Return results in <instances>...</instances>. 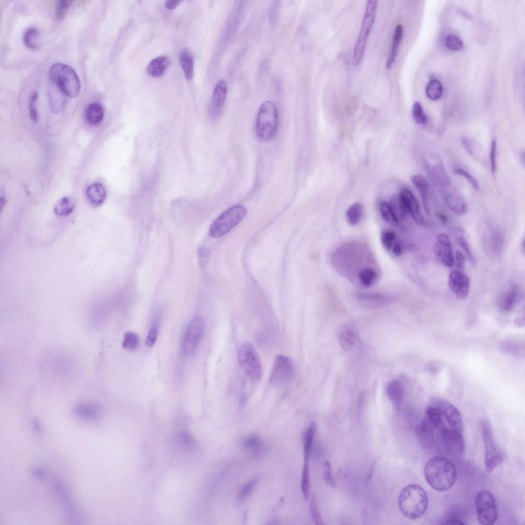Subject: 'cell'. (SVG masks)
<instances>
[{"label":"cell","instance_id":"12","mask_svg":"<svg viewBox=\"0 0 525 525\" xmlns=\"http://www.w3.org/2000/svg\"><path fill=\"white\" fill-rule=\"evenodd\" d=\"M425 167L428 176L438 187L443 190L450 188L451 181L448 173L438 155H431L429 160L425 162Z\"/></svg>","mask_w":525,"mask_h":525},{"label":"cell","instance_id":"28","mask_svg":"<svg viewBox=\"0 0 525 525\" xmlns=\"http://www.w3.org/2000/svg\"><path fill=\"white\" fill-rule=\"evenodd\" d=\"M403 36V27L399 24L395 28L390 55L386 62V67L391 68L397 59L398 48Z\"/></svg>","mask_w":525,"mask_h":525},{"label":"cell","instance_id":"35","mask_svg":"<svg viewBox=\"0 0 525 525\" xmlns=\"http://www.w3.org/2000/svg\"><path fill=\"white\" fill-rule=\"evenodd\" d=\"M40 33L35 27L27 29L24 33L23 41L25 45L30 49H37L40 47Z\"/></svg>","mask_w":525,"mask_h":525},{"label":"cell","instance_id":"25","mask_svg":"<svg viewBox=\"0 0 525 525\" xmlns=\"http://www.w3.org/2000/svg\"><path fill=\"white\" fill-rule=\"evenodd\" d=\"M169 65V58L166 56H160L155 58L149 63L147 71L153 77H160L165 73Z\"/></svg>","mask_w":525,"mask_h":525},{"label":"cell","instance_id":"64","mask_svg":"<svg viewBox=\"0 0 525 525\" xmlns=\"http://www.w3.org/2000/svg\"><path fill=\"white\" fill-rule=\"evenodd\" d=\"M443 524H450V525H452V524L455 525L456 524V525H464L465 524L464 522H463L462 521H460V520H458L457 519H450L449 520H447V521H445V522Z\"/></svg>","mask_w":525,"mask_h":525},{"label":"cell","instance_id":"20","mask_svg":"<svg viewBox=\"0 0 525 525\" xmlns=\"http://www.w3.org/2000/svg\"><path fill=\"white\" fill-rule=\"evenodd\" d=\"M411 181L420 192L425 211L429 215L431 211L429 181L419 174L413 175L411 177Z\"/></svg>","mask_w":525,"mask_h":525},{"label":"cell","instance_id":"24","mask_svg":"<svg viewBox=\"0 0 525 525\" xmlns=\"http://www.w3.org/2000/svg\"><path fill=\"white\" fill-rule=\"evenodd\" d=\"M86 194L90 202L95 205H100L103 203L106 198L105 188L99 182L89 186L86 190Z\"/></svg>","mask_w":525,"mask_h":525},{"label":"cell","instance_id":"61","mask_svg":"<svg viewBox=\"0 0 525 525\" xmlns=\"http://www.w3.org/2000/svg\"><path fill=\"white\" fill-rule=\"evenodd\" d=\"M392 250L393 252L394 255L396 257H399L401 256L403 252V247L402 245L399 243L394 244L392 247Z\"/></svg>","mask_w":525,"mask_h":525},{"label":"cell","instance_id":"60","mask_svg":"<svg viewBox=\"0 0 525 525\" xmlns=\"http://www.w3.org/2000/svg\"><path fill=\"white\" fill-rule=\"evenodd\" d=\"M503 349L505 351L508 352L510 353L515 354L518 353V347L517 346L516 344H513V343H507L506 345L503 346Z\"/></svg>","mask_w":525,"mask_h":525},{"label":"cell","instance_id":"62","mask_svg":"<svg viewBox=\"0 0 525 525\" xmlns=\"http://www.w3.org/2000/svg\"><path fill=\"white\" fill-rule=\"evenodd\" d=\"M180 3L178 0H169L165 2V6L167 9L172 10L176 8Z\"/></svg>","mask_w":525,"mask_h":525},{"label":"cell","instance_id":"1","mask_svg":"<svg viewBox=\"0 0 525 525\" xmlns=\"http://www.w3.org/2000/svg\"><path fill=\"white\" fill-rule=\"evenodd\" d=\"M426 481L435 490L445 492L454 485L457 472L454 464L447 458L438 456L428 461L424 469Z\"/></svg>","mask_w":525,"mask_h":525},{"label":"cell","instance_id":"42","mask_svg":"<svg viewBox=\"0 0 525 525\" xmlns=\"http://www.w3.org/2000/svg\"><path fill=\"white\" fill-rule=\"evenodd\" d=\"M160 322L159 316H155L152 322L146 339V344L149 347H152L157 341Z\"/></svg>","mask_w":525,"mask_h":525},{"label":"cell","instance_id":"3","mask_svg":"<svg viewBox=\"0 0 525 525\" xmlns=\"http://www.w3.org/2000/svg\"><path fill=\"white\" fill-rule=\"evenodd\" d=\"M49 79L67 96L75 98L79 94L81 83L78 75L70 66L55 63L50 68Z\"/></svg>","mask_w":525,"mask_h":525},{"label":"cell","instance_id":"23","mask_svg":"<svg viewBox=\"0 0 525 525\" xmlns=\"http://www.w3.org/2000/svg\"><path fill=\"white\" fill-rule=\"evenodd\" d=\"M357 297L363 303L376 307L386 305L393 300L391 296L377 293H360Z\"/></svg>","mask_w":525,"mask_h":525},{"label":"cell","instance_id":"41","mask_svg":"<svg viewBox=\"0 0 525 525\" xmlns=\"http://www.w3.org/2000/svg\"><path fill=\"white\" fill-rule=\"evenodd\" d=\"M390 205L398 218L399 216L405 217L408 213L400 194H396L392 197Z\"/></svg>","mask_w":525,"mask_h":525},{"label":"cell","instance_id":"14","mask_svg":"<svg viewBox=\"0 0 525 525\" xmlns=\"http://www.w3.org/2000/svg\"><path fill=\"white\" fill-rule=\"evenodd\" d=\"M434 252L440 262L447 267H452L454 264V257L452 245L448 236L440 233L436 239Z\"/></svg>","mask_w":525,"mask_h":525},{"label":"cell","instance_id":"56","mask_svg":"<svg viewBox=\"0 0 525 525\" xmlns=\"http://www.w3.org/2000/svg\"><path fill=\"white\" fill-rule=\"evenodd\" d=\"M496 152L497 141L495 139H493L492 142L490 152L491 166L492 172L493 173H495L496 171Z\"/></svg>","mask_w":525,"mask_h":525},{"label":"cell","instance_id":"47","mask_svg":"<svg viewBox=\"0 0 525 525\" xmlns=\"http://www.w3.org/2000/svg\"><path fill=\"white\" fill-rule=\"evenodd\" d=\"M309 507L311 516L315 523L317 525L323 524L318 510L317 498L315 494L311 497Z\"/></svg>","mask_w":525,"mask_h":525},{"label":"cell","instance_id":"27","mask_svg":"<svg viewBox=\"0 0 525 525\" xmlns=\"http://www.w3.org/2000/svg\"><path fill=\"white\" fill-rule=\"evenodd\" d=\"M85 118L87 122L91 125L100 124L103 120L104 112L103 107L98 103H92L89 104L85 110Z\"/></svg>","mask_w":525,"mask_h":525},{"label":"cell","instance_id":"5","mask_svg":"<svg viewBox=\"0 0 525 525\" xmlns=\"http://www.w3.org/2000/svg\"><path fill=\"white\" fill-rule=\"evenodd\" d=\"M247 210L243 205L237 204L228 208L217 218L209 228V235L219 238L226 234L240 223L247 215Z\"/></svg>","mask_w":525,"mask_h":525},{"label":"cell","instance_id":"30","mask_svg":"<svg viewBox=\"0 0 525 525\" xmlns=\"http://www.w3.org/2000/svg\"><path fill=\"white\" fill-rule=\"evenodd\" d=\"M179 60L185 78L187 80H191L194 73L193 60L191 54L188 50L183 49L180 53Z\"/></svg>","mask_w":525,"mask_h":525},{"label":"cell","instance_id":"17","mask_svg":"<svg viewBox=\"0 0 525 525\" xmlns=\"http://www.w3.org/2000/svg\"><path fill=\"white\" fill-rule=\"evenodd\" d=\"M400 196L402 197L408 212H409L414 221L419 225H423L424 219L422 215L419 203L411 190L407 188L401 190Z\"/></svg>","mask_w":525,"mask_h":525},{"label":"cell","instance_id":"29","mask_svg":"<svg viewBox=\"0 0 525 525\" xmlns=\"http://www.w3.org/2000/svg\"><path fill=\"white\" fill-rule=\"evenodd\" d=\"M519 297V290L517 286H512L502 296L500 306L505 312L512 310L516 306Z\"/></svg>","mask_w":525,"mask_h":525},{"label":"cell","instance_id":"8","mask_svg":"<svg viewBox=\"0 0 525 525\" xmlns=\"http://www.w3.org/2000/svg\"><path fill=\"white\" fill-rule=\"evenodd\" d=\"M238 359L240 366L252 381L258 382L261 379L262 362L254 346L250 343L242 344L239 350Z\"/></svg>","mask_w":525,"mask_h":525},{"label":"cell","instance_id":"54","mask_svg":"<svg viewBox=\"0 0 525 525\" xmlns=\"http://www.w3.org/2000/svg\"><path fill=\"white\" fill-rule=\"evenodd\" d=\"M243 446L246 449H258L262 446V441L259 437L252 436L244 441Z\"/></svg>","mask_w":525,"mask_h":525},{"label":"cell","instance_id":"18","mask_svg":"<svg viewBox=\"0 0 525 525\" xmlns=\"http://www.w3.org/2000/svg\"><path fill=\"white\" fill-rule=\"evenodd\" d=\"M444 196L446 204L458 216H463L468 211V205L465 199L455 191H446Z\"/></svg>","mask_w":525,"mask_h":525},{"label":"cell","instance_id":"7","mask_svg":"<svg viewBox=\"0 0 525 525\" xmlns=\"http://www.w3.org/2000/svg\"><path fill=\"white\" fill-rule=\"evenodd\" d=\"M377 8V0L367 1L361 29L354 48L353 64L355 66L358 65L364 57L368 36L375 21Z\"/></svg>","mask_w":525,"mask_h":525},{"label":"cell","instance_id":"37","mask_svg":"<svg viewBox=\"0 0 525 525\" xmlns=\"http://www.w3.org/2000/svg\"><path fill=\"white\" fill-rule=\"evenodd\" d=\"M363 215V207L362 204L356 203L350 207L346 212V218L350 224L353 226L358 225L361 221Z\"/></svg>","mask_w":525,"mask_h":525},{"label":"cell","instance_id":"53","mask_svg":"<svg viewBox=\"0 0 525 525\" xmlns=\"http://www.w3.org/2000/svg\"><path fill=\"white\" fill-rule=\"evenodd\" d=\"M38 92L36 91L32 92L29 100V113L31 119L34 122H36L38 119L37 111L36 109V102L38 99Z\"/></svg>","mask_w":525,"mask_h":525},{"label":"cell","instance_id":"13","mask_svg":"<svg viewBox=\"0 0 525 525\" xmlns=\"http://www.w3.org/2000/svg\"><path fill=\"white\" fill-rule=\"evenodd\" d=\"M470 279L460 270L451 272L449 279L450 290L455 294L457 298L464 300L468 298L470 291Z\"/></svg>","mask_w":525,"mask_h":525},{"label":"cell","instance_id":"44","mask_svg":"<svg viewBox=\"0 0 525 525\" xmlns=\"http://www.w3.org/2000/svg\"><path fill=\"white\" fill-rule=\"evenodd\" d=\"M413 115L414 120L417 124L425 125L427 123V116L421 104L419 102H416L413 105Z\"/></svg>","mask_w":525,"mask_h":525},{"label":"cell","instance_id":"2","mask_svg":"<svg viewBox=\"0 0 525 525\" xmlns=\"http://www.w3.org/2000/svg\"><path fill=\"white\" fill-rule=\"evenodd\" d=\"M402 514L407 518L417 520L423 516L429 507V498L424 490L417 484L406 486L398 500Z\"/></svg>","mask_w":525,"mask_h":525},{"label":"cell","instance_id":"36","mask_svg":"<svg viewBox=\"0 0 525 525\" xmlns=\"http://www.w3.org/2000/svg\"><path fill=\"white\" fill-rule=\"evenodd\" d=\"M358 278L363 286L370 287L376 283L378 278V274L374 269L366 268L359 272Z\"/></svg>","mask_w":525,"mask_h":525},{"label":"cell","instance_id":"4","mask_svg":"<svg viewBox=\"0 0 525 525\" xmlns=\"http://www.w3.org/2000/svg\"><path fill=\"white\" fill-rule=\"evenodd\" d=\"M278 124V113L276 104L270 101L260 106L257 118L256 132L258 138L263 141L273 139Z\"/></svg>","mask_w":525,"mask_h":525},{"label":"cell","instance_id":"43","mask_svg":"<svg viewBox=\"0 0 525 525\" xmlns=\"http://www.w3.org/2000/svg\"><path fill=\"white\" fill-rule=\"evenodd\" d=\"M139 343V337L137 334L127 332L124 336L122 347L128 351H133L137 349Z\"/></svg>","mask_w":525,"mask_h":525},{"label":"cell","instance_id":"21","mask_svg":"<svg viewBox=\"0 0 525 525\" xmlns=\"http://www.w3.org/2000/svg\"><path fill=\"white\" fill-rule=\"evenodd\" d=\"M416 433L421 446L426 450H432L435 446L437 432L431 429L423 422L417 428Z\"/></svg>","mask_w":525,"mask_h":525},{"label":"cell","instance_id":"34","mask_svg":"<svg viewBox=\"0 0 525 525\" xmlns=\"http://www.w3.org/2000/svg\"><path fill=\"white\" fill-rule=\"evenodd\" d=\"M339 340L341 347L345 351H348L355 346L356 336L351 328L345 327L339 334Z\"/></svg>","mask_w":525,"mask_h":525},{"label":"cell","instance_id":"26","mask_svg":"<svg viewBox=\"0 0 525 525\" xmlns=\"http://www.w3.org/2000/svg\"><path fill=\"white\" fill-rule=\"evenodd\" d=\"M74 412L79 417L90 421L98 420L101 416L100 408L93 404L78 405L75 408Z\"/></svg>","mask_w":525,"mask_h":525},{"label":"cell","instance_id":"51","mask_svg":"<svg viewBox=\"0 0 525 525\" xmlns=\"http://www.w3.org/2000/svg\"><path fill=\"white\" fill-rule=\"evenodd\" d=\"M454 172L456 176L465 178L476 190L479 189L478 182L468 171L461 167H457L455 168Z\"/></svg>","mask_w":525,"mask_h":525},{"label":"cell","instance_id":"52","mask_svg":"<svg viewBox=\"0 0 525 525\" xmlns=\"http://www.w3.org/2000/svg\"><path fill=\"white\" fill-rule=\"evenodd\" d=\"M396 240L395 233L392 231H386L382 233L381 241L383 246L388 251L392 250Z\"/></svg>","mask_w":525,"mask_h":525},{"label":"cell","instance_id":"58","mask_svg":"<svg viewBox=\"0 0 525 525\" xmlns=\"http://www.w3.org/2000/svg\"><path fill=\"white\" fill-rule=\"evenodd\" d=\"M456 260L457 267L459 269V270L462 271L464 269L465 263V256L461 251L459 250L457 251Z\"/></svg>","mask_w":525,"mask_h":525},{"label":"cell","instance_id":"46","mask_svg":"<svg viewBox=\"0 0 525 525\" xmlns=\"http://www.w3.org/2000/svg\"><path fill=\"white\" fill-rule=\"evenodd\" d=\"M73 2V1H69V0H63V1L57 2L55 11V17L57 20H63L67 10Z\"/></svg>","mask_w":525,"mask_h":525},{"label":"cell","instance_id":"39","mask_svg":"<svg viewBox=\"0 0 525 525\" xmlns=\"http://www.w3.org/2000/svg\"><path fill=\"white\" fill-rule=\"evenodd\" d=\"M443 93V87L442 84L437 80H432L428 83L426 94L428 98L432 101H437L440 99Z\"/></svg>","mask_w":525,"mask_h":525},{"label":"cell","instance_id":"38","mask_svg":"<svg viewBox=\"0 0 525 525\" xmlns=\"http://www.w3.org/2000/svg\"><path fill=\"white\" fill-rule=\"evenodd\" d=\"M381 215L383 220L391 225L396 226L399 220L390 204L382 202L380 206Z\"/></svg>","mask_w":525,"mask_h":525},{"label":"cell","instance_id":"55","mask_svg":"<svg viewBox=\"0 0 525 525\" xmlns=\"http://www.w3.org/2000/svg\"><path fill=\"white\" fill-rule=\"evenodd\" d=\"M280 6L279 2L276 1L271 6L269 12V17L270 24L272 25H276L278 21Z\"/></svg>","mask_w":525,"mask_h":525},{"label":"cell","instance_id":"32","mask_svg":"<svg viewBox=\"0 0 525 525\" xmlns=\"http://www.w3.org/2000/svg\"><path fill=\"white\" fill-rule=\"evenodd\" d=\"M317 431V426L314 422L311 423L308 428L304 439V458L305 461H309L311 452Z\"/></svg>","mask_w":525,"mask_h":525},{"label":"cell","instance_id":"10","mask_svg":"<svg viewBox=\"0 0 525 525\" xmlns=\"http://www.w3.org/2000/svg\"><path fill=\"white\" fill-rule=\"evenodd\" d=\"M205 323L201 317L193 318L186 329L182 344V351L188 357L197 352L205 333Z\"/></svg>","mask_w":525,"mask_h":525},{"label":"cell","instance_id":"6","mask_svg":"<svg viewBox=\"0 0 525 525\" xmlns=\"http://www.w3.org/2000/svg\"><path fill=\"white\" fill-rule=\"evenodd\" d=\"M481 432L485 447V469L489 474L505 460V454L497 443L490 424L487 421L481 423Z\"/></svg>","mask_w":525,"mask_h":525},{"label":"cell","instance_id":"59","mask_svg":"<svg viewBox=\"0 0 525 525\" xmlns=\"http://www.w3.org/2000/svg\"><path fill=\"white\" fill-rule=\"evenodd\" d=\"M462 142L466 150L468 151L472 156L474 157L475 155L474 149L470 139L467 137H463L462 139Z\"/></svg>","mask_w":525,"mask_h":525},{"label":"cell","instance_id":"9","mask_svg":"<svg viewBox=\"0 0 525 525\" xmlns=\"http://www.w3.org/2000/svg\"><path fill=\"white\" fill-rule=\"evenodd\" d=\"M476 508L479 523L483 525H492L497 521L498 511L493 495L488 491H482L476 497Z\"/></svg>","mask_w":525,"mask_h":525},{"label":"cell","instance_id":"45","mask_svg":"<svg viewBox=\"0 0 525 525\" xmlns=\"http://www.w3.org/2000/svg\"><path fill=\"white\" fill-rule=\"evenodd\" d=\"M258 482V478H254L247 482L241 489L238 495L239 501L245 500L256 487Z\"/></svg>","mask_w":525,"mask_h":525},{"label":"cell","instance_id":"40","mask_svg":"<svg viewBox=\"0 0 525 525\" xmlns=\"http://www.w3.org/2000/svg\"><path fill=\"white\" fill-rule=\"evenodd\" d=\"M301 489L303 498L307 501L310 492L309 461H304L302 475Z\"/></svg>","mask_w":525,"mask_h":525},{"label":"cell","instance_id":"31","mask_svg":"<svg viewBox=\"0 0 525 525\" xmlns=\"http://www.w3.org/2000/svg\"><path fill=\"white\" fill-rule=\"evenodd\" d=\"M75 203L70 197H65L58 201L54 206V212L58 216H67L73 212Z\"/></svg>","mask_w":525,"mask_h":525},{"label":"cell","instance_id":"15","mask_svg":"<svg viewBox=\"0 0 525 525\" xmlns=\"http://www.w3.org/2000/svg\"><path fill=\"white\" fill-rule=\"evenodd\" d=\"M434 402L441 407L447 426L452 429L463 432V420L458 408L446 400H437Z\"/></svg>","mask_w":525,"mask_h":525},{"label":"cell","instance_id":"33","mask_svg":"<svg viewBox=\"0 0 525 525\" xmlns=\"http://www.w3.org/2000/svg\"><path fill=\"white\" fill-rule=\"evenodd\" d=\"M386 392L388 398L395 404H399L403 400V387L398 381H394L389 383Z\"/></svg>","mask_w":525,"mask_h":525},{"label":"cell","instance_id":"57","mask_svg":"<svg viewBox=\"0 0 525 525\" xmlns=\"http://www.w3.org/2000/svg\"><path fill=\"white\" fill-rule=\"evenodd\" d=\"M324 467V479L325 481L330 485L334 486L335 485V483L332 475L331 466H330V463L328 461H325Z\"/></svg>","mask_w":525,"mask_h":525},{"label":"cell","instance_id":"22","mask_svg":"<svg viewBox=\"0 0 525 525\" xmlns=\"http://www.w3.org/2000/svg\"><path fill=\"white\" fill-rule=\"evenodd\" d=\"M49 91V101L51 110L59 113L64 109L66 104V95L55 85L51 83Z\"/></svg>","mask_w":525,"mask_h":525},{"label":"cell","instance_id":"50","mask_svg":"<svg viewBox=\"0 0 525 525\" xmlns=\"http://www.w3.org/2000/svg\"><path fill=\"white\" fill-rule=\"evenodd\" d=\"M492 243L493 251L497 254H500L504 245L503 237L499 230H495L492 234Z\"/></svg>","mask_w":525,"mask_h":525},{"label":"cell","instance_id":"49","mask_svg":"<svg viewBox=\"0 0 525 525\" xmlns=\"http://www.w3.org/2000/svg\"><path fill=\"white\" fill-rule=\"evenodd\" d=\"M458 243L465 252V257L469 261L470 263L475 266L476 265V259L473 254V252L468 241L463 237L458 238Z\"/></svg>","mask_w":525,"mask_h":525},{"label":"cell","instance_id":"16","mask_svg":"<svg viewBox=\"0 0 525 525\" xmlns=\"http://www.w3.org/2000/svg\"><path fill=\"white\" fill-rule=\"evenodd\" d=\"M227 84L225 81H219L214 89L209 108V114L213 119H216L221 115L226 101Z\"/></svg>","mask_w":525,"mask_h":525},{"label":"cell","instance_id":"63","mask_svg":"<svg viewBox=\"0 0 525 525\" xmlns=\"http://www.w3.org/2000/svg\"><path fill=\"white\" fill-rule=\"evenodd\" d=\"M33 475L38 478L43 479L47 476V472L44 470L40 469H34L33 471Z\"/></svg>","mask_w":525,"mask_h":525},{"label":"cell","instance_id":"19","mask_svg":"<svg viewBox=\"0 0 525 525\" xmlns=\"http://www.w3.org/2000/svg\"><path fill=\"white\" fill-rule=\"evenodd\" d=\"M444 422V417L441 407L435 402L428 407L425 414L423 422L431 429L438 431Z\"/></svg>","mask_w":525,"mask_h":525},{"label":"cell","instance_id":"48","mask_svg":"<svg viewBox=\"0 0 525 525\" xmlns=\"http://www.w3.org/2000/svg\"><path fill=\"white\" fill-rule=\"evenodd\" d=\"M445 45L447 48L453 51H459L463 47V43L461 38L452 34L446 37Z\"/></svg>","mask_w":525,"mask_h":525},{"label":"cell","instance_id":"11","mask_svg":"<svg viewBox=\"0 0 525 525\" xmlns=\"http://www.w3.org/2000/svg\"><path fill=\"white\" fill-rule=\"evenodd\" d=\"M295 374V367L292 360L288 357L279 355L275 358L269 381L275 387H280L292 380Z\"/></svg>","mask_w":525,"mask_h":525}]
</instances>
